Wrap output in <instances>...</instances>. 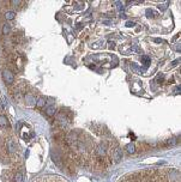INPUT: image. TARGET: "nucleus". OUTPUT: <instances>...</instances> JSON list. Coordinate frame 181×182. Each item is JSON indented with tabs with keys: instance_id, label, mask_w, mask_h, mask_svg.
Instances as JSON below:
<instances>
[{
	"instance_id": "obj_1",
	"label": "nucleus",
	"mask_w": 181,
	"mask_h": 182,
	"mask_svg": "<svg viewBox=\"0 0 181 182\" xmlns=\"http://www.w3.org/2000/svg\"><path fill=\"white\" fill-rule=\"evenodd\" d=\"M1 76H2V79H4L5 84H7V85L13 84L14 76H13V73H12V72H11L10 70H7V69H4V70H2V73H1Z\"/></svg>"
},
{
	"instance_id": "obj_2",
	"label": "nucleus",
	"mask_w": 181,
	"mask_h": 182,
	"mask_svg": "<svg viewBox=\"0 0 181 182\" xmlns=\"http://www.w3.org/2000/svg\"><path fill=\"white\" fill-rule=\"evenodd\" d=\"M5 147H6V151L9 154H16L17 151V144L12 138H9V139L5 140Z\"/></svg>"
},
{
	"instance_id": "obj_3",
	"label": "nucleus",
	"mask_w": 181,
	"mask_h": 182,
	"mask_svg": "<svg viewBox=\"0 0 181 182\" xmlns=\"http://www.w3.org/2000/svg\"><path fill=\"white\" fill-rule=\"evenodd\" d=\"M111 158L114 161V163H119L123 158V150L120 147H116L113 150V154H111Z\"/></svg>"
},
{
	"instance_id": "obj_4",
	"label": "nucleus",
	"mask_w": 181,
	"mask_h": 182,
	"mask_svg": "<svg viewBox=\"0 0 181 182\" xmlns=\"http://www.w3.org/2000/svg\"><path fill=\"white\" fill-rule=\"evenodd\" d=\"M14 173L13 170H6L4 174H2V180L4 182H12L13 181V176H14Z\"/></svg>"
},
{
	"instance_id": "obj_5",
	"label": "nucleus",
	"mask_w": 181,
	"mask_h": 182,
	"mask_svg": "<svg viewBox=\"0 0 181 182\" xmlns=\"http://www.w3.org/2000/svg\"><path fill=\"white\" fill-rule=\"evenodd\" d=\"M23 41H24V37H23L22 34H14L13 36H12V39H11V42L13 43L14 46L16 44H22Z\"/></svg>"
},
{
	"instance_id": "obj_6",
	"label": "nucleus",
	"mask_w": 181,
	"mask_h": 182,
	"mask_svg": "<svg viewBox=\"0 0 181 182\" xmlns=\"http://www.w3.org/2000/svg\"><path fill=\"white\" fill-rule=\"evenodd\" d=\"M25 101L28 106H35L36 104V98L32 94H27L25 95Z\"/></svg>"
},
{
	"instance_id": "obj_7",
	"label": "nucleus",
	"mask_w": 181,
	"mask_h": 182,
	"mask_svg": "<svg viewBox=\"0 0 181 182\" xmlns=\"http://www.w3.org/2000/svg\"><path fill=\"white\" fill-rule=\"evenodd\" d=\"M44 113H46V115H47V116H54V115L56 114L55 107H53V106L47 107V108H46V110H44Z\"/></svg>"
},
{
	"instance_id": "obj_8",
	"label": "nucleus",
	"mask_w": 181,
	"mask_h": 182,
	"mask_svg": "<svg viewBox=\"0 0 181 182\" xmlns=\"http://www.w3.org/2000/svg\"><path fill=\"white\" fill-rule=\"evenodd\" d=\"M0 127H2V128L10 127V122H9V120H7V119H6V116H4V115H0Z\"/></svg>"
},
{
	"instance_id": "obj_9",
	"label": "nucleus",
	"mask_w": 181,
	"mask_h": 182,
	"mask_svg": "<svg viewBox=\"0 0 181 182\" xmlns=\"http://www.w3.org/2000/svg\"><path fill=\"white\" fill-rule=\"evenodd\" d=\"M126 151H127L128 154H134V152L137 151V149H136V145H134L133 143H131V144H127V145H126Z\"/></svg>"
},
{
	"instance_id": "obj_10",
	"label": "nucleus",
	"mask_w": 181,
	"mask_h": 182,
	"mask_svg": "<svg viewBox=\"0 0 181 182\" xmlns=\"http://www.w3.org/2000/svg\"><path fill=\"white\" fill-rule=\"evenodd\" d=\"M12 182H23V174L22 171H17L13 176V181Z\"/></svg>"
},
{
	"instance_id": "obj_11",
	"label": "nucleus",
	"mask_w": 181,
	"mask_h": 182,
	"mask_svg": "<svg viewBox=\"0 0 181 182\" xmlns=\"http://www.w3.org/2000/svg\"><path fill=\"white\" fill-rule=\"evenodd\" d=\"M4 16H5V18H6L7 20H13L14 17H16V13H14L13 11H6Z\"/></svg>"
},
{
	"instance_id": "obj_12",
	"label": "nucleus",
	"mask_w": 181,
	"mask_h": 182,
	"mask_svg": "<svg viewBox=\"0 0 181 182\" xmlns=\"http://www.w3.org/2000/svg\"><path fill=\"white\" fill-rule=\"evenodd\" d=\"M10 32H11V25H10V24H7V23H6V24H4V25H2V34L6 36V35H9Z\"/></svg>"
},
{
	"instance_id": "obj_13",
	"label": "nucleus",
	"mask_w": 181,
	"mask_h": 182,
	"mask_svg": "<svg viewBox=\"0 0 181 182\" xmlns=\"http://www.w3.org/2000/svg\"><path fill=\"white\" fill-rule=\"evenodd\" d=\"M44 104H46V99H44V98H39V99L36 101V107L40 108V109L44 107Z\"/></svg>"
},
{
	"instance_id": "obj_14",
	"label": "nucleus",
	"mask_w": 181,
	"mask_h": 182,
	"mask_svg": "<svg viewBox=\"0 0 181 182\" xmlns=\"http://www.w3.org/2000/svg\"><path fill=\"white\" fill-rule=\"evenodd\" d=\"M146 17H149V18H156V17H157V13H156L153 10H151V9H148V10H146Z\"/></svg>"
},
{
	"instance_id": "obj_15",
	"label": "nucleus",
	"mask_w": 181,
	"mask_h": 182,
	"mask_svg": "<svg viewBox=\"0 0 181 182\" xmlns=\"http://www.w3.org/2000/svg\"><path fill=\"white\" fill-rule=\"evenodd\" d=\"M11 4H12V6H14V7L21 9V7H22V6H21V4H23V1H19V0H12V1H11Z\"/></svg>"
},
{
	"instance_id": "obj_16",
	"label": "nucleus",
	"mask_w": 181,
	"mask_h": 182,
	"mask_svg": "<svg viewBox=\"0 0 181 182\" xmlns=\"http://www.w3.org/2000/svg\"><path fill=\"white\" fill-rule=\"evenodd\" d=\"M96 43H97V44H91L90 47H91V48H94V49H97V48H101V47H103V46H104V44H103L104 41H98V42H96Z\"/></svg>"
},
{
	"instance_id": "obj_17",
	"label": "nucleus",
	"mask_w": 181,
	"mask_h": 182,
	"mask_svg": "<svg viewBox=\"0 0 181 182\" xmlns=\"http://www.w3.org/2000/svg\"><path fill=\"white\" fill-rule=\"evenodd\" d=\"M131 69H133V70L136 71V72H138V73L140 72V69L137 66V64H134V62H131Z\"/></svg>"
},
{
	"instance_id": "obj_18",
	"label": "nucleus",
	"mask_w": 181,
	"mask_h": 182,
	"mask_svg": "<svg viewBox=\"0 0 181 182\" xmlns=\"http://www.w3.org/2000/svg\"><path fill=\"white\" fill-rule=\"evenodd\" d=\"M141 60H143V61H144V64H145V65H146V66H148V65H149V62H150V58H149V56H141Z\"/></svg>"
},
{
	"instance_id": "obj_19",
	"label": "nucleus",
	"mask_w": 181,
	"mask_h": 182,
	"mask_svg": "<svg viewBox=\"0 0 181 182\" xmlns=\"http://www.w3.org/2000/svg\"><path fill=\"white\" fill-rule=\"evenodd\" d=\"M134 25H136L134 22H127V23H126V27H127V28H131V27H134Z\"/></svg>"
},
{
	"instance_id": "obj_20",
	"label": "nucleus",
	"mask_w": 181,
	"mask_h": 182,
	"mask_svg": "<svg viewBox=\"0 0 181 182\" xmlns=\"http://www.w3.org/2000/svg\"><path fill=\"white\" fill-rule=\"evenodd\" d=\"M163 74H161V76H158L157 77V83H163Z\"/></svg>"
},
{
	"instance_id": "obj_21",
	"label": "nucleus",
	"mask_w": 181,
	"mask_h": 182,
	"mask_svg": "<svg viewBox=\"0 0 181 182\" xmlns=\"http://www.w3.org/2000/svg\"><path fill=\"white\" fill-rule=\"evenodd\" d=\"M153 41H155V42H157V43H166V41H164V40H162V39H155Z\"/></svg>"
},
{
	"instance_id": "obj_22",
	"label": "nucleus",
	"mask_w": 181,
	"mask_h": 182,
	"mask_svg": "<svg viewBox=\"0 0 181 182\" xmlns=\"http://www.w3.org/2000/svg\"><path fill=\"white\" fill-rule=\"evenodd\" d=\"M108 43H109L108 46H109V48H111V49H114V48H115V43L113 42V41H111V42H108Z\"/></svg>"
},
{
	"instance_id": "obj_23",
	"label": "nucleus",
	"mask_w": 181,
	"mask_h": 182,
	"mask_svg": "<svg viewBox=\"0 0 181 182\" xmlns=\"http://www.w3.org/2000/svg\"><path fill=\"white\" fill-rule=\"evenodd\" d=\"M116 5H118V9H119V10H124V6H123V4H120V2H118Z\"/></svg>"
},
{
	"instance_id": "obj_24",
	"label": "nucleus",
	"mask_w": 181,
	"mask_h": 182,
	"mask_svg": "<svg viewBox=\"0 0 181 182\" xmlns=\"http://www.w3.org/2000/svg\"><path fill=\"white\" fill-rule=\"evenodd\" d=\"M178 62H180V60H175V61H174L172 65H173V66H175V65H178Z\"/></svg>"
}]
</instances>
